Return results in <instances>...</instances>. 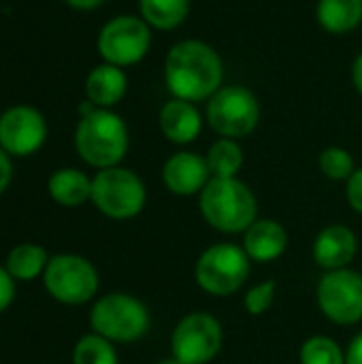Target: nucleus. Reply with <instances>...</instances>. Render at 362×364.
I'll return each instance as SVG.
<instances>
[{
  "instance_id": "nucleus-1",
  "label": "nucleus",
  "mask_w": 362,
  "mask_h": 364,
  "mask_svg": "<svg viewBox=\"0 0 362 364\" xmlns=\"http://www.w3.org/2000/svg\"><path fill=\"white\" fill-rule=\"evenodd\" d=\"M224 81V62L205 41L186 38L175 43L164 60V83L173 98L188 102L209 100Z\"/></svg>"
},
{
  "instance_id": "nucleus-2",
  "label": "nucleus",
  "mask_w": 362,
  "mask_h": 364,
  "mask_svg": "<svg viewBox=\"0 0 362 364\" xmlns=\"http://www.w3.org/2000/svg\"><path fill=\"white\" fill-rule=\"evenodd\" d=\"M203 220L224 235L245 232L258 220V200L237 177H211L198 194Z\"/></svg>"
},
{
  "instance_id": "nucleus-3",
  "label": "nucleus",
  "mask_w": 362,
  "mask_h": 364,
  "mask_svg": "<svg viewBox=\"0 0 362 364\" xmlns=\"http://www.w3.org/2000/svg\"><path fill=\"white\" fill-rule=\"evenodd\" d=\"M128 126L111 109H94L81 115L75 130V149L79 158L102 171L119 166L128 151Z\"/></svg>"
},
{
  "instance_id": "nucleus-4",
  "label": "nucleus",
  "mask_w": 362,
  "mask_h": 364,
  "mask_svg": "<svg viewBox=\"0 0 362 364\" xmlns=\"http://www.w3.org/2000/svg\"><path fill=\"white\" fill-rule=\"evenodd\" d=\"M147 307L132 294L111 292L100 296L90 311V326L111 343H134L149 331Z\"/></svg>"
},
{
  "instance_id": "nucleus-5",
  "label": "nucleus",
  "mask_w": 362,
  "mask_h": 364,
  "mask_svg": "<svg viewBox=\"0 0 362 364\" xmlns=\"http://www.w3.org/2000/svg\"><path fill=\"white\" fill-rule=\"evenodd\" d=\"M252 271V260L243 245L215 243L207 247L194 267L196 284L211 296H230L243 288Z\"/></svg>"
},
{
  "instance_id": "nucleus-6",
  "label": "nucleus",
  "mask_w": 362,
  "mask_h": 364,
  "mask_svg": "<svg viewBox=\"0 0 362 364\" xmlns=\"http://www.w3.org/2000/svg\"><path fill=\"white\" fill-rule=\"evenodd\" d=\"M145 200V183L130 168L111 166L92 177V203L105 218L132 220L143 211Z\"/></svg>"
},
{
  "instance_id": "nucleus-7",
  "label": "nucleus",
  "mask_w": 362,
  "mask_h": 364,
  "mask_svg": "<svg viewBox=\"0 0 362 364\" xmlns=\"http://www.w3.org/2000/svg\"><path fill=\"white\" fill-rule=\"evenodd\" d=\"M260 122V102L245 85H222L207 100V124L222 139H245Z\"/></svg>"
},
{
  "instance_id": "nucleus-8",
  "label": "nucleus",
  "mask_w": 362,
  "mask_h": 364,
  "mask_svg": "<svg viewBox=\"0 0 362 364\" xmlns=\"http://www.w3.org/2000/svg\"><path fill=\"white\" fill-rule=\"evenodd\" d=\"M43 282L49 296L62 305H83L92 301L100 284L96 267L77 254H58L49 258Z\"/></svg>"
},
{
  "instance_id": "nucleus-9",
  "label": "nucleus",
  "mask_w": 362,
  "mask_h": 364,
  "mask_svg": "<svg viewBox=\"0 0 362 364\" xmlns=\"http://www.w3.org/2000/svg\"><path fill=\"white\" fill-rule=\"evenodd\" d=\"M224 346L220 320L207 311L183 316L171 335V356L181 364H209Z\"/></svg>"
},
{
  "instance_id": "nucleus-10",
  "label": "nucleus",
  "mask_w": 362,
  "mask_h": 364,
  "mask_svg": "<svg viewBox=\"0 0 362 364\" xmlns=\"http://www.w3.org/2000/svg\"><path fill=\"white\" fill-rule=\"evenodd\" d=\"M96 47L107 64L119 68L139 64L151 47V28L143 17L117 15L100 28Z\"/></svg>"
},
{
  "instance_id": "nucleus-11",
  "label": "nucleus",
  "mask_w": 362,
  "mask_h": 364,
  "mask_svg": "<svg viewBox=\"0 0 362 364\" xmlns=\"http://www.w3.org/2000/svg\"><path fill=\"white\" fill-rule=\"evenodd\" d=\"M316 301L326 320L339 326L362 322V275L354 269L326 271L316 288Z\"/></svg>"
},
{
  "instance_id": "nucleus-12",
  "label": "nucleus",
  "mask_w": 362,
  "mask_h": 364,
  "mask_svg": "<svg viewBox=\"0 0 362 364\" xmlns=\"http://www.w3.org/2000/svg\"><path fill=\"white\" fill-rule=\"evenodd\" d=\"M47 141L45 115L28 105H15L0 115V147L9 156H32Z\"/></svg>"
},
{
  "instance_id": "nucleus-13",
  "label": "nucleus",
  "mask_w": 362,
  "mask_h": 364,
  "mask_svg": "<svg viewBox=\"0 0 362 364\" xmlns=\"http://www.w3.org/2000/svg\"><path fill=\"white\" fill-rule=\"evenodd\" d=\"M211 179L205 156L194 151H177L166 158L162 166V181L166 190L175 196L201 194Z\"/></svg>"
},
{
  "instance_id": "nucleus-14",
  "label": "nucleus",
  "mask_w": 362,
  "mask_h": 364,
  "mask_svg": "<svg viewBox=\"0 0 362 364\" xmlns=\"http://www.w3.org/2000/svg\"><path fill=\"white\" fill-rule=\"evenodd\" d=\"M358 254V239L352 228L344 224H331L322 228L314 241L312 256L320 269L339 271L348 269Z\"/></svg>"
},
{
  "instance_id": "nucleus-15",
  "label": "nucleus",
  "mask_w": 362,
  "mask_h": 364,
  "mask_svg": "<svg viewBox=\"0 0 362 364\" xmlns=\"http://www.w3.org/2000/svg\"><path fill=\"white\" fill-rule=\"evenodd\" d=\"M158 124L166 141L175 145H188L198 139L203 130V115L194 102L173 98L160 109Z\"/></svg>"
},
{
  "instance_id": "nucleus-16",
  "label": "nucleus",
  "mask_w": 362,
  "mask_h": 364,
  "mask_svg": "<svg viewBox=\"0 0 362 364\" xmlns=\"http://www.w3.org/2000/svg\"><path fill=\"white\" fill-rule=\"evenodd\" d=\"M288 247V232L275 220H256L243 232V250L252 262H273Z\"/></svg>"
},
{
  "instance_id": "nucleus-17",
  "label": "nucleus",
  "mask_w": 362,
  "mask_h": 364,
  "mask_svg": "<svg viewBox=\"0 0 362 364\" xmlns=\"http://www.w3.org/2000/svg\"><path fill=\"white\" fill-rule=\"evenodd\" d=\"M128 77L124 68L113 64H98L85 77V96L98 109H111L126 96Z\"/></svg>"
},
{
  "instance_id": "nucleus-18",
  "label": "nucleus",
  "mask_w": 362,
  "mask_h": 364,
  "mask_svg": "<svg viewBox=\"0 0 362 364\" xmlns=\"http://www.w3.org/2000/svg\"><path fill=\"white\" fill-rule=\"evenodd\" d=\"M49 196L62 207H79L92 200V179L77 168H60L47 181Z\"/></svg>"
},
{
  "instance_id": "nucleus-19",
  "label": "nucleus",
  "mask_w": 362,
  "mask_h": 364,
  "mask_svg": "<svg viewBox=\"0 0 362 364\" xmlns=\"http://www.w3.org/2000/svg\"><path fill=\"white\" fill-rule=\"evenodd\" d=\"M316 19L329 34H348L362 23V0H318Z\"/></svg>"
},
{
  "instance_id": "nucleus-20",
  "label": "nucleus",
  "mask_w": 362,
  "mask_h": 364,
  "mask_svg": "<svg viewBox=\"0 0 362 364\" xmlns=\"http://www.w3.org/2000/svg\"><path fill=\"white\" fill-rule=\"evenodd\" d=\"M192 2L190 0H139L141 17L154 30H175L179 28L190 15Z\"/></svg>"
},
{
  "instance_id": "nucleus-21",
  "label": "nucleus",
  "mask_w": 362,
  "mask_h": 364,
  "mask_svg": "<svg viewBox=\"0 0 362 364\" xmlns=\"http://www.w3.org/2000/svg\"><path fill=\"white\" fill-rule=\"evenodd\" d=\"M47 264H49V256L41 245L19 243L9 252L4 269L15 282H32L45 273Z\"/></svg>"
},
{
  "instance_id": "nucleus-22",
  "label": "nucleus",
  "mask_w": 362,
  "mask_h": 364,
  "mask_svg": "<svg viewBox=\"0 0 362 364\" xmlns=\"http://www.w3.org/2000/svg\"><path fill=\"white\" fill-rule=\"evenodd\" d=\"M205 160H207V166H209L211 177H237L239 171L243 168L245 156H243V149H241L239 141H235V139H222L220 136L209 147Z\"/></svg>"
},
{
  "instance_id": "nucleus-23",
  "label": "nucleus",
  "mask_w": 362,
  "mask_h": 364,
  "mask_svg": "<svg viewBox=\"0 0 362 364\" xmlns=\"http://www.w3.org/2000/svg\"><path fill=\"white\" fill-rule=\"evenodd\" d=\"M73 364H119V358L109 339L90 333L77 341L73 350Z\"/></svg>"
},
{
  "instance_id": "nucleus-24",
  "label": "nucleus",
  "mask_w": 362,
  "mask_h": 364,
  "mask_svg": "<svg viewBox=\"0 0 362 364\" xmlns=\"http://www.w3.org/2000/svg\"><path fill=\"white\" fill-rule=\"evenodd\" d=\"M299 360L301 364H346V352L335 339L316 335L301 346Z\"/></svg>"
},
{
  "instance_id": "nucleus-25",
  "label": "nucleus",
  "mask_w": 362,
  "mask_h": 364,
  "mask_svg": "<svg viewBox=\"0 0 362 364\" xmlns=\"http://www.w3.org/2000/svg\"><path fill=\"white\" fill-rule=\"evenodd\" d=\"M318 166H320L322 175L331 181H348L356 171L352 154L337 145L322 149V154L318 158Z\"/></svg>"
},
{
  "instance_id": "nucleus-26",
  "label": "nucleus",
  "mask_w": 362,
  "mask_h": 364,
  "mask_svg": "<svg viewBox=\"0 0 362 364\" xmlns=\"http://www.w3.org/2000/svg\"><path fill=\"white\" fill-rule=\"evenodd\" d=\"M275 294H277V284L273 279L256 284L243 296V307H245V311L250 316H262V314H267L273 307Z\"/></svg>"
},
{
  "instance_id": "nucleus-27",
  "label": "nucleus",
  "mask_w": 362,
  "mask_h": 364,
  "mask_svg": "<svg viewBox=\"0 0 362 364\" xmlns=\"http://www.w3.org/2000/svg\"><path fill=\"white\" fill-rule=\"evenodd\" d=\"M346 196L350 207L362 215V166L354 171V175L346 181Z\"/></svg>"
},
{
  "instance_id": "nucleus-28",
  "label": "nucleus",
  "mask_w": 362,
  "mask_h": 364,
  "mask_svg": "<svg viewBox=\"0 0 362 364\" xmlns=\"http://www.w3.org/2000/svg\"><path fill=\"white\" fill-rule=\"evenodd\" d=\"M15 299V279L9 275L4 267H0V314L13 303Z\"/></svg>"
},
{
  "instance_id": "nucleus-29",
  "label": "nucleus",
  "mask_w": 362,
  "mask_h": 364,
  "mask_svg": "<svg viewBox=\"0 0 362 364\" xmlns=\"http://www.w3.org/2000/svg\"><path fill=\"white\" fill-rule=\"evenodd\" d=\"M13 179V164H11V156L0 147V194L11 186Z\"/></svg>"
},
{
  "instance_id": "nucleus-30",
  "label": "nucleus",
  "mask_w": 362,
  "mask_h": 364,
  "mask_svg": "<svg viewBox=\"0 0 362 364\" xmlns=\"http://www.w3.org/2000/svg\"><path fill=\"white\" fill-rule=\"evenodd\" d=\"M346 364H362V333H358L346 350Z\"/></svg>"
},
{
  "instance_id": "nucleus-31",
  "label": "nucleus",
  "mask_w": 362,
  "mask_h": 364,
  "mask_svg": "<svg viewBox=\"0 0 362 364\" xmlns=\"http://www.w3.org/2000/svg\"><path fill=\"white\" fill-rule=\"evenodd\" d=\"M352 83H354L356 92L362 96V53L356 55V60L352 64Z\"/></svg>"
},
{
  "instance_id": "nucleus-32",
  "label": "nucleus",
  "mask_w": 362,
  "mask_h": 364,
  "mask_svg": "<svg viewBox=\"0 0 362 364\" xmlns=\"http://www.w3.org/2000/svg\"><path fill=\"white\" fill-rule=\"evenodd\" d=\"M68 6H73V9H77V11H92V9H96V6H100L105 0H64Z\"/></svg>"
},
{
  "instance_id": "nucleus-33",
  "label": "nucleus",
  "mask_w": 362,
  "mask_h": 364,
  "mask_svg": "<svg viewBox=\"0 0 362 364\" xmlns=\"http://www.w3.org/2000/svg\"><path fill=\"white\" fill-rule=\"evenodd\" d=\"M158 364H181V363H179V360H175L173 356H169V358H164V360H160V363H158Z\"/></svg>"
}]
</instances>
